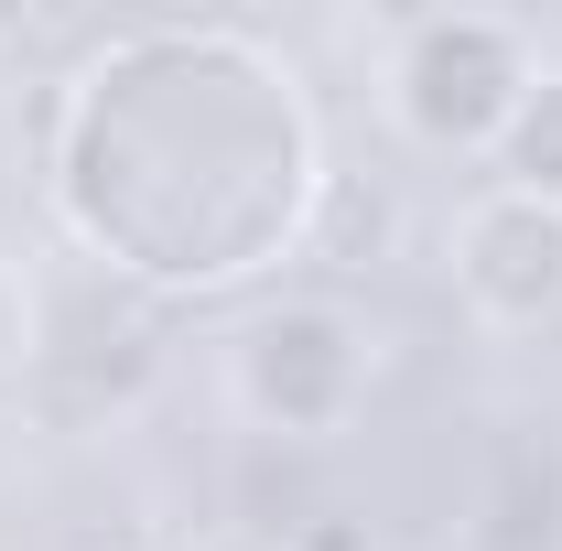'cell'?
<instances>
[{
	"label": "cell",
	"instance_id": "6da1fadb",
	"mask_svg": "<svg viewBox=\"0 0 562 551\" xmlns=\"http://www.w3.org/2000/svg\"><path fill=\"white\" fill-rule=\"evenodd\" d=\"M390 98H401L412 140H432V151H497V131L530 98V55H519L508 22H476V11L465 22H412Z\"/></svg>",
	"mask_w": 562,
	"mask_h": 551
},
{
	"label": "cell",
	"instance_id": "7a4b0ae2",
	"mask_svg": "<svg viewBox=\"0 0 562 551\" xmlns=\"http://www.w3.org/2000/svg\"><path fill=\"white\" fill-rule=\"evenodd\" d=\"M357 379H368L357 314H336V303H281L238 336V401L271 432H336L357 412Z\"/></svg>",
	"mask_w": 562,
	"mask_h": 551
},
{
	"label": "cell",
	"instance_id": "3957f363",
	"mask_svg": "<svg viewBox=\"0 0 562 551\" xmlns=\"http://www.w3.org/2000/svg\"><path fill=\"white\" fill-rule=\"evenodd\" d=\"M454 281H465V303L487 325H541V314H562V206L487 184L465 206V227H454Z\"/></svg>",
	"mask_w": 562,
	"mask_h": 551
},
{
	"label": "cell",
	"instance_id": "277c9868",
	"mask_svg": "<svg viewBox=\"0 0 562 551\" xmlns=\"http://www.w3.org/2000/svg\"><path fill=\"white\" fill-rule=\"evenodd\" d=\"M497 184H508V195H541V206H562V76H530L519 120L497 131Z\"/></svg>",
	"mask_w": 562,
	"mask_h": 551
},
{
	"label": "cell",
	"instance_id": "5b68a950",
	"mask_svg": "<svg viewBox=\"0 0 562 551\" xmlns=\"http://www.w3.org/2000/svg\"><path fill=\"white\" fill-rule=\"evenodd\" d=\"M390 227H401V206H390L379 184L336 173V184H325V227H314V260H336V271H368V260L390 249Z\"/></svg>",
	"mask_w": 562,
	"mask_h": 551
}]
</instances>
